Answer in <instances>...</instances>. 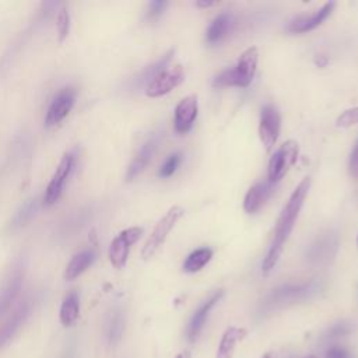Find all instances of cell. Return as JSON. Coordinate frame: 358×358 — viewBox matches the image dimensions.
<instances>
[{
  "label": "cell",
  "instance_id": "1",
  "mask_svg": "<svg viewBox=\"0 0 358 358\" xmlns=\"http://www.w3.org/2000/svg\"><path fill=\"white\" fill-rule=\"evenodd\" d=\"M310 189V178L305 176L294 189V192L291 193L288 201L285 203V206L282 207L280 217L277 220L275 224V229H274V236L273 241L270 243V248L262 262V271L263 274H268L270 271L274 270V267L277 266L284 246L295 227V222L298 220V215L301 213V208L303 206V201L309 193Z\"/></svg>",
  "mask_w": 358,
  "mask_h": 358
},
{
  "label": "cell",
  "instance_id": "2",
  "mask_svg": "<svg viewBox=\"0 0 358 358\" xmlns=\"http://www.w3.org/2000/svg\"><path fill=\"white\" fill-rule=\"evenodd\" d=\"M322 289L320 280H310L299 284H284L271 289L260 302L259 313L266 315L273 310L281 309L288 305H294L315 296Z\"/></svg>",
  "mask_w": 358,
  "mask_h": 358
},
{
  "label": "cell",
  "instance_id": "3",
  "mask_svg": "<svg viewBox=\"0 0 358 358\" xmlns=\"http://www.w3.org/2000/svg\"><path fill=\"white\" fill-rule=\"evenodd\" d=\"M257 62H259L257 48L250 46V48L245 49L241 53L236 64L232 69H227V70L221 71L218 76H215L213 78L211 85L214 88H224V87L245 88V87H248L256 74Z\"/></svg>",
  "mask_w": 358,
  "mask_h": 358
},
{
  "label": "cell",
  "instance_id": "4",
  "mask_svg": "<svg viewBox=\"0 0 358 358\" xmlns=\"http://www.w3.org/2000/svg\"><path fill=\"white\" fill-rule=\"evenodd\" d=\"M185 215V208L180 206H172L157 222L152 232L150 234L148 239L145 241L143 249H141V257L144 260H148L155 255V252L162 246L169 232L175 228L176 222Z\"/></svg>",
  "mask_w": 358,
  "mask_h": 358
},
{
  "label": "cell",
  "instance_id": "5",
  "mask_svg": "<svg viewBox=\"0 0 358 358\" xmlns=\"http://www.w3.org/2000/svg\"><path fill=\"white\" fill-rule=\"evenodd\" d=\"M298 155H299V144L296 141L288 140L282 143L268 159L267 180L273 185L280 182L291 169V166L296 162Z\"/></svg>",
  "mask_w": 358,
  "mask_h": 358
},
{
  "label": "cell",
  "instance_id": "6",
  "mask_svg": "<svg viewBox=\"0 0 358 358\" xmlns=\"http://www.w3.org/2000/svg\"><path fill=\"white\" fill-rule=\"evenodd\" d=\"M338 249V235L333 231H327L315 238L305 252V259L310 264L322 266L330 263Z\"/></svg>",
  "mask_w": 358,
  "mask_h": 358
},
{
  "label": "cell",
  "instance_id": "7",
  "mask_svg": "<svg viewBox=\"0 0 358 358\" xmlns=\"http://www.w3.org/2000/svg\"><path fill=\"white\" fill-rule=\"evenodd\" d=\"M74 164H76V155L73 151H69L62 157V159H60L59 165L56 166V171L46 187V192L43 196L45 206L49 207V206H53L57 203V200L60 199V196L63 193L64 185L69 180V178L74 169Z\"/></svg>",
  "mask_w": 358,
  "mask_h": 358
},
{
  "label": "cell",
  "instance_id": "8",
  "mask_svg": "<svg viewBox=\"0 0 358 358\" xmlns=\"http://www.w3.org/2000/svg\"><path fill=\"white\" fill-rule=\"evenodd\" d=\"M141 234H143V229L140 227H130L123 229L122 232H119V235L113 238L109 246L108 256L115 268L119 270L124 267L129 257L130 248L133 243H136L140 239Z\"/></svg>",
  "mask_w": 358,
  "mask_h": 358
},
{
  "label": "cell",
  "instance_id": "9",
  "mask_svg": "<svg viewBox=\"0 0 358 358\" xmlns=\"http://www.w3.org/2000/svg\"><path fill=\"white\" fill-rule=\"evenodd\" d=\"M281 129V116L278 109L274 105H264L260 112V122H259V137L266 148L267 152H270L280 136Z\"/></svg>",
  "mask_w": 358,
  "mask_h": 358
},
{
  "label": "cell",
  "instance_id": "10",
  "mask_svg": "<svg viewBox=\"0 0 358 358\" xmlns=\"http://www.w3.org/2000/svg\"><path fill=\"white\" fill-rule=\"evenodd\" d=\"M77 91L73 87H64L62 88L52 99L46 116H45V127H53L57 123H60L73 109L76 102Z\"/></svg>",
  "mask_w": 358,
  "mask_h": 358
},
{
  "label": "cell",
  "instance_id": "11",
  "mask_svg": "<svg viewBox=\"0 0 358 358\" xmlns=\"http://www.w3.org/2000/svg\"><path fill=\"white\" fill-rule=\"evenodd\" d=\"M185 77L183 67L180 64H175L171 67H165L147 87H145V95L150 98H158L168 92H171L173 88H176Z\"/></svg>",
  "mask_w": 358,
  "mask_h": 358
},
{
  "label": "cell",
  "instance_id": "12",
  "mask_svg": "<svg viewBox=\"0 0 358 358\" xmlns=\"http://www.w3.org/2000/svg\"><path fill=\"white\" fill-rule=\"evenodd\" d=\"M222 296H224V289L222 288L215 289L193 312V315H192V317H190V320L187 323V329H186V337H187V340L190 343H194L199 338V336H200V333H201V330H203V327H204V324L207 322V317H208L210 312L222 299Z\"/></svg>",
  "mask_w": 358,
  "mask_h": 358
},
{
  "label": "cell",
  "instance_id": "13",
  "mask_svg": "<svg viewBox=\"0 0 358 358\" xmlns=\"http://www.w3.org/2000/svg\"><path fill=\"white\" fill-rule=\"evenodd\" d=\"M199 113V101L194 94L187 95L179 101V103L175 108L173 115V127L175 131L179 134L187 133Z\"/></svg>",
  "mask_w": 358,
  "mask_h": 358
},
{
  "label": "cell",
  "instance_id": "14",
  "mask_svg": "<svg viewBox=\"0 0 358 358\" xmlns=\"http://www.w3.org/2000/svg\"><path fill=\"white\" fill-rule=\"evenodd\" d=\"M159 138H161L159 134H152L138 148L137 154L134 155L133 161L130 162V165L127 168V172H126V180L127 182L134 180L147 168V165L150 164V161L152 159V157H154V154L158 148Z\"/></svg>",
  "mask_w": 358,
  "mask_h": 358
},
{
  "label": "cell",
  "instance_id": "15",
  "mask_svg": "<svg viewBox=\"0 0 358 358\" xmlns=\"http://www.w3.org/2000/svg\"><path fill=\"white\" fill-rule=\"evenodd\" d=\"M336 4H337L336 1H327L319 10H316L315 13H312L309 15H299V17L294 18L288 24L287 29L292 34H305V32L315 29L331 14Z\"/></svg>",
  "mask_w": 358,
  "mask_h": 358
},
{
  "label": "cell",
  "instance_id": "16",
  "mask_svg": "<svg viewBox=\"0 0 358 358\" xmlns=\"http://www.w3.org/2000/svg\"><path fill=\"white\" fill-rule=\"evenodd\" d=\"M32 310V301L25 299L20 303V306L14 310L10 319L0 327V348L20 330V327L25 323L29 313Z\"/></svg>",
  "mask_w": 358,
  "mask_h": 358
},
{
  "label": "cell",
  "instance_id": "17",
  "mask_svg": "<svg viewBox=\"0 0 358 358\" xmlns=\"http://www.w3.org/2000/svg\"><path fill=\"white\" fill-rule=\"evenodd\" d=\"M271 192H273V183H270L268 180L255 183L245 194V199H243L245 213L248 214L257 213L263 207V204L267 201Z\"/></svg>",
  "mask_w": 358,
  "mask_h": 358
},
{
  "label": "cell",
  "instance_id": "18",
  "mask_svg": "<svg viewBox=\"0 0 358 358\" xmlns=\"http://www.w3.org/2000/svg\"><path fill=\"white\" fill-rule=\"evenodd\" d=\"M175 50L169 49L166 53H164L157 62L152 64L144 67L133 80H131V88L133 90H140L143 87H147L165 67H168Z\"/></svg>",
  "mask_w": 358,
  "mask_h": 358
},
{
  "label": "cell",
  "instance_id": "19",
  "mask_svg": "<svg viewBox=\"0 0 358 358\" xmlns=\"http://www.w3.org/2000/svg\"><path fill=\"white\" fill-rule=\"evenodd\" d=\"M24 280L22 267H15L10 277L7 278L6 284L0 289V316L10 308L13 301L17 298Z\"/></svg>",
  "mask_w": 358,
  "mask_h": 358
},
{
  "label": "cell",
  "instance_id": "20",
  "mask_svg": "<svg viewBox=\"0 0 358 358\" xmlns=\"http://www.w3.org/2000/svg\"><path fill=\"white\" fill-rule=\"evenodd\" d=\"M248 331L243 327L231 326L228 327L220 340V344L217 347L215 358H234V352L236 348V344L242 341L246 337Z\"/></svg>",
  "mask_w": 358,
  "mask_h": 358
},
{
  "label": "cell",
  "instance_id": "21",
  "mask_svg": "<svg viewBox=\"0 0 358 358\" xmlns=\"http://www.w3.org/2000/svg\"><path fill=\"white\" fill-rule=\"evenodd\" d=\"M234 25V15L228 11L220 13L208 25L207 31H206V41L210 45H215L218 42H221L228 32L231 31Z\"/></svg>",
  "mask_w": 358,
  "mask_h": 358
},
{
  "label": "cell",
  "instance_id": "22",
  "mask_svg": "<svg viewBox=\"0 0 358 358\" xmlns=\"http://www.w3.org/2000/svg\"><path fill=\"white\" fill-rule=\"evenodd\" d=\"M96 259V255L92 249H85L76 253L64 270V278L67 281H73L80 277Z\"/></svg>",
  "mask_w": 358,
  "mask_h": 358
},
{
  "label": "cell",
  "instance_id": "23",
  "mask_svg": "<svg viewBox=\"0 0 358 358\" xmlns=\"http://www.w3.org/2000/svg\"><path fill=\"white\" fill-rule=\"evenodd\" d=\"M80 315V298L76 291L69 292L60 306V322L63 326H71L77 322Z\"/></svg>",
  "mask_w": 358,
  "mask_h": 358
},
{
  "label": "cell",
  "instance_id": "24",
  "mask_svg": "<svg viewBox=\"0 0 358 358\" xmlns=\"http://www.w3.org/2000/svg\"><path fill=\"white\" fill-rule=\"evenodd\" d=\"M123 330H124V315L119 308H116L109 313L106 326H105V333L109 344L112 345L117 344L123 336Z\"/></svg>",
  "mask_w": 358,
  "mask_h": 358
},
{
  "label": "cell",
  "instance_id": "25",
  "mask_svg": "<svg viewBox=\"0 0 358 358\" xmlns=\"http://www.w3.org/2000/svg\"><path fill=\"white\" fill-rule=\"evenodd\" d=\"M213 257V250L207 246L204 248H199L196 250H193L187 257L186 260L183 262V271L186 273H196V271H200Z\"/></svg>",
  "mask_w": 358,
  "mask_h": 358
},
{
  "label": "cell",
  "instance_id": "26",
  "mask_svg": "<svg viewBox=\"0 0 358 358\" xmlns=\"http://www.w3.org/2000/svg\"><path fill=\"white\" fill-rule=\"evenodd\" d=\"M38 211V200L36 199H29L27 200L20 210L14 214L11 222H10V229L11 231H17L22 227H25L36 214Z\"/></svg>",
  "mask_w": 358,
  "mask_h": 358
},
{
  "label": "cell",
  "instance_id": "27",
  "mask_svg": "<svg viewBox=\"0 0 358 358\" xmlns=\"http://www.w3.org/2000/svg\"><path fill=\"white\" fill-rule=\"evenodd\" d=\"M180 161H182V154H180V152H173V154H171V155L164 161V164L161 165V168L158 169V176H159V178H164V179L172 176V175L176 172V169L179 168Z\"/></svg>",
  "mask_w": 358,
  "mask_h": 358
},
{
  "label": "cell",
  "instance_id": "28",
  "mask_svg": "<svg viewBox=\"0 0 358 358\" xmlns=\"http://www.w3.org/2000/svg\"><path fill=\"white\" fill-rule=\"evenodd\" d=\"M56 27H57V32H59V42H63L70 31V14L66 6H62V8L59 10L57 14V20H56Z\"/></svg>",
  "mask_w": 358,
  "mask_h": 358
},
{
  "label": "cell",
  "instance_id": "29",
  "mask_svg": "<svg viewBox=\"0 0 358 358\" xmlns=\"http://www.w3.org/2000/svg\"><path fill=\"white\" fill-rule=\"evenodd\" d=\"M357 123H358V106L345 109L344 112H341V115H338L336 120L337 127H350Z\"/></svg>",
  "mask_w": 358,
  "mask_h": 358
},
{
  "label": "cell",
  "instance_id": "30",
  "mask_svg": "<svg viewBox=\"0 0 358 358\" xmlns=\"http://www.w3.org/2000/svg\"><path fill=\"white\" fill-rule=\"evenodd\" d=\"M166 7H168V1H165V0H154V1H150V3H148V7H147V11H145V18H147L148 21H155V20H158V18L164 14V11H165Z\"/></svg>",
  "mask_w": 358,
  "mask_h": 358
},
{
  "label": "cell",
  "instance_id": "31",
  "mask_svg": "<svg viewBox=\"0 0 358 358\" xmlns=\"http://www.w3.org/2000/svg\"><path fill=\"white\" fill-rule=\"evenodd\" d=\"M348 171H350V175L352 178L358 179V138L355 140V143L352 145V150H351V154H350Z\"/></svg>",
  "mask_w": 358,
  "mask_h": 358
},
{
  "label": "cell",
  "instance_id": "32",
  "mask_svg": "<svg viewBox=\"0 0 358 358\" xmlns=\"http://www.w3.org/2000/svg\"><path fill=\"white\" fill-rule=\"evenodd\" d=\"M350 331H351L350 323H347V322H340V323H336L331 329H329L327 337L337 338V337H343V336L348 334Z\"/></svg>",
  "mask_w": 358,
  "mask_h": 358
},
{
  "label": "cell",
  "instance_id": "33",
  "mask_svg": "<svg viewBox=\"0 0 358 358\" xmlns=\"http://www.w3.org/2000/svg\"><path fill=\"white\" fill-rule=\"evenodd\" d=\"M324 358H354V357L350 350L340 347V345H333V347L327 348Z\"/></svg>",
  "mask_w": 358,
  "mask_h": 358
},
{
  "label": "cell",
  "instance_id": "34",
  "mask_svg": "<svg viewBox=\"0 0 358 358\" xmlns=\"http://www.w3.org/2000/svg\"><path fill=\"white\" fill-rule=\"evenodd\" d=\"M327 62H329V59L324 55H316V57H315V64L317 67H324L327 64Z\"/></svg>",
  "mask_w": 358,
  "mask_h": 358
},
{
  "label": "cell",
  "instance_id": "35",
  "mask_svg": "<svg viewBox=\"0 0 358 358\" xmlns=\"http://www.w3.org/2000/svg\"><path fill=\"white\" fill-rule=\"evenodd\" d=\"M217 4V1H206V0H199V1H196V6L197 7H201V8H208V7H213V6H215Z\"/></svg>",
  "mask_w": 358,
  "mask_h": 358
},
{
  "label": "cell",
  "instance_id": "36",
  "mask_svg": "<svg viewBox=\"0 0 358 358\" xmlns=\"http://www.w3.org/2000/svg\"><path fill=\"white\" fill-rule=\"evenodd\" d=\"M260 358H277V355H275L273 351H267V352H264Z\"/></svg>",
  "mask_w": 358,
  "mask_h": 358
},
{
  "label": "cell",
  "instance_id": "37",
  "mask_svg": "<svg viewBox=\"0 0 358 358\" xmlns=\"http://www.w3.org/2000/svg\"><path fill=\"white\" fill-rule=\"evenodd\" d=\"M175 358H192V355L189 354V352H186V351H183V352H179Z\"/></svg>",
  "mask_w": 358,
  "mask_h": 358
},
{
  "label": "cell",
  "instance_id": "38",
  "mask_svg": "<svg viewBox=\"0 0 358 358\" xmlns=\"http://www.w3.org/2000/svg\"><path fill=\"white\" fill-rule=\"evenodd\" d=\"M357 246H358V238H357Z\"/></svg>",
  "mask_w": 358,
  "mask_h": 358
},
{
  "label": "cell",
  "instance_id": "39",
  "mask_svg": "<svg viewBox=\"0 0 358 358\" xmlns=\"http://www.w3.org/2000/svg\"><path fill=\"white\" fill-rule=\"evenodd\" d=\"M308 358H313V357H308Z\"/></svg>",
  "mask_w": 358,
  "mask_h": 358
}]
</instances>
